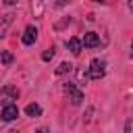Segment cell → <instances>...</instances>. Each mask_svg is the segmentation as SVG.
Instances as JSON below:
<instances>
[{"instance_id": "cell-11", "label": "cell", "mask_w": 133, "mask_h": 133, "mask_svg": "<svg viewBox=\"0 0 133 133\" xmlns=\"http://www.w3.org/2000/svg\"><path fill=\"white\" fill-rule=\"evenodd\" d=\"M0 58H2V64H10V62H12V60H15V56H12V54H10V52H8V50H4V52H2V56H0Z\"/></svg>"}, {"instance_id": "cell-15", "label": "cell", "mask_w": 133, "mask_h": 133, "mask_svg": "<svg viewBox=\"0 0 133 133\" xmlns=\"http://www.w3.org/2000/svg\"><path fill=\"white\" fill-rule=\"evenodd\" d=\"M8 133H19V131H17V129H10V131H8Z\"/></svg>"}, {"instance_id": "cell-14", "label": "cell", "mask_w": 133, "mask_h": 133, "mask_svg": "<svg viewBox=\"0 0 133 133\" xmlns=\"http://www.w3.org/2000/svg\"><path fill=\"white\" fill-rule=\"evenodd\" d=\"M35 133H48V129H44V127H42V129H37Z\"/></svg>"}, {"instance_id": "cell-2", "label": "cell", "mask_w": 133, "mask_h": 133, "mask_svg": "<svg viewBox=\"0 0 133 133\" xmlns=\"http://www.w3.org/2000/svg\"><path fill=\"white\" fill-rule=\"evenodd\" d=\"M104 73H106V62L104 60H100V58H94L91 60V64H89V79H94V81H98V79H102L104 77Z\"/></svg>"}, {"instance_id": "cell-10", "label": "cell", "mask_w": 133, "mask_h": 133, "mask_svg": "<svg viewBox=\"0 0 133 133\" xmlns=\"http://www.w3.org/2000/svg\"><path fill=\"white\" fill-rule=\"evenodd\" d=\"M73 69V64L71 62H60L58 64V69H56V75H64V73H69Z\"/></svg>"}, {"instance_id": "cell-3", "label": "cell", "mask_w": 133, "mask_h": 133, "mask_svg": "<svg viewBox=\"0 0 133 133\" xmlns=\"http://www.w3.org/2000/svg\"><path fill=\"white\" fill-rule=\"evenodd\" d=\"M64 91H66V96H69V102H71L73 106H79V104L83 102V91H81V89H79L75 83H66Z\"/></svg>"}, {"instance_id": "cell-5", "label": "cell", "mask_w": 133, "mask_h": 133, "mask_svg": "<svg viewBox=\"0 0 133 133\" xmlns=\"http://www.w3.org/2000/svg\"><path fill=\"white\" fill-rule=\"evenodd\" d=\"M17 116H19L17 104H10V106H4L2 108V121H15Z\"/></svg>"}, {"instance_id": "cell-9", "label": "cell", "mask_w": 133, "mask_h": 133, "mask_svg": "<svg viewBox=\"0 0 133 133\" xmlns=\"http://www.w3.org/2000/svg\"><path fill=\"white\" fill-rule=\"evenodd\" d=\"M10 23H12V15H4V19H2V23H0V37L6 35V29H8Z\"/></svg>"}, {"instance_id": "cell-13", "label": "cell", "mask_w": 133, "mask_h": 133, "mask_svg": "<svg viewBox=\"0 0 133 133\" xmlns=\"http://www.w3.org/2000/svg\"><path fill=\"white\" fill-rule=\"evenodd\" d=\"M77 77H79V79H81V81H85V79H87V77H89V75H87V73H85V71H83V69H81V71H77Z\"/></svg>"}, {"instance_id": "cell-7", "label": "cell", "mask_w": 133, "mask_h": 133, "mask_svg": "<svg viewBox=\"0 0 133 133\" xmlns=\"http://www.w3.org/2000/svg\"><path fill=\"white\" fill-rule=\"evenodd\" d=\"M81 48H83V46H81V39H79V37H71V39H69V50H71V54L77 56V54L81 52Z\"/></svg>"}, {"instance_id": "cell-8", "label": "cell", "mask_w": 133, "mask_h": 133, "mask_svg": "<svg viewBox=\"0 0 133 133\" xmlns=\"http://www.w3.org/2000/svg\"><path fill=\"white\" fill-rule=\"evenodd\" d=\"M25 114L35 118V116H39V114H42V108H39L37 104H27V106H25Z\"/></svg>"}, {"instance_id": "cell-6", "label": "cell", "mask_w": 133, "mask_h": 133, "mask_svg": "<svg viewBox=\"0 0 133 133\" xmlns=\"http://www.w3.org/2000/svg\"><path fill=\"white\" fill-rule=\"evenodd\" d=\"M35 39H37V29H35L33 25H29V27L25 29V33H23V44H25V46H31Z\"/></svg>"}, {"instance_id": "cell-1", "label": "cell", "mask_w": 133, "mask_h": 133, "mask_svg": "<svg viewBox=\"0 0 133 133\" xmlns=\"http://www.w3.org/2000/svg\"><path fill=\"white\" fill-rule=\"evenodd\" d=\"M17 98H19V89H17L15 85H4V87L0 89V104H2V106L15 104Z\"/></svg>"}, {"instance_id": "cell-4", "label": "cell", "mask_w": 133, "mask_h": 133, "mask_svg": "<svg viewBox=\"0 0 133 133\" xmlns=\"http://www.w3.org/2000/svg\"><path fill=\"white\" fill-rule=\"evenodd\" d=\"M81 46L83 48H98L100 46V35L96 31H87L83 35V39H81Z\"/></svg>"}, {"instance_id": "cell-12", "label": "cell", "mask_w": 133, "mask_h": 133, "mask_svg": "<svg viewBox=\"0 0 133 133\" xmlns=\"http://www.w3.org/2000/svg\"><path fill=\"white\" fill-rule=\"evenodd\" d=\"M52 58H54V48H48V50L42 54V60H46V62H48V60H52Z\"/></svg>"}]
</instances>
